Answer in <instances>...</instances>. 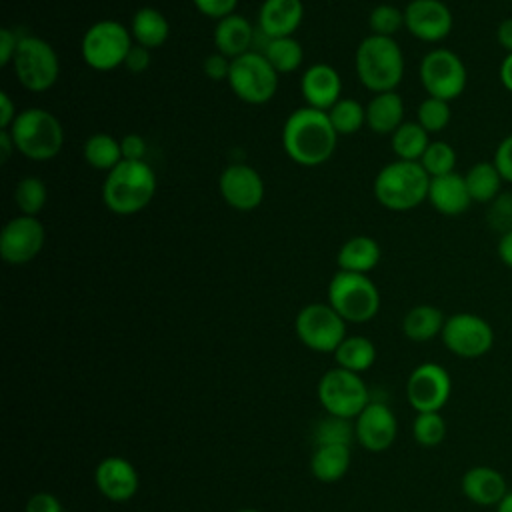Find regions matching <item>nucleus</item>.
Returning <instances> with one entry per match:
<instances>
[{
  "mask_svg": "<svg viewBox=\"0 0 512 512\" xmlns=\"http://www.w3.org/2000/svg\"><path fill=\"white\" fill-rule=\"evenodd\" d=\"M338 134L326 112L302 106L282 126V148L286 156L306 168L320 166L332 158Z\"/></svg>",
  "mask_w": 512,
  "mask_h": 512,
  "instance_id": "1",
  "label": "nucleus"
},
{
  "mask_svg": "<svg viewBox=\"0 0 512 512\" xmlns=\"http://www.w3.org/2000/svg\"><path fill=\"white\" fill-rule=\"evenodd\" d=\"M156 194V174L146 160H122L106 172L102 184L104 206L118 216L144 210Z\"/></svg>",
  "mask_w": 512,
  "mask_h": 512,
  "instance_id": "2",
  "label": "nucleus"
},
{
  "mask_svg": "<svg viewBox=\"0 0 512 512\" xmlns=\"http://www.w3.org/2000/svg\"><path fill=\"white\" fill-rule=\"evenodd\" d=\"M358 80L374 94L392 92L404 78V54L394 38L366 36L354 56Z\"/></svg>",
  "mask_w": 512,
  "mask_h": 512,
  "instance_id": "3",
  "label": "nucleus"
},
{
  "mask_svg": "<svg viewBox=\"0 0 512 512\" xmlns=\"http://www.w3.org/2000/svg\"><path fill=\"white\" fill-rule=\"evenodd\" d=\"M430 176L420 162L394 160L380 168L374 178V198L380 206L406 212L428 200Z\"/></svg>",
  "mask_w": 512,
  "mask_h": 512,
  "instance_id": "4",
  "label": "nucleus"
},
{
  "mask_svg": "<svg viewBox=\"0 0 512 512\" xmlns=\"http://www.w3.org/2000/svg\"><path fill=\"white\" fill-rule=\"evenodd\" d=\"M8 132L16 150L34 162L56 158L64 146V128L60 120L44 108H26L18 112Z\"/></svg>",
  "mask_w": 512,
  "mask_h": 512,
  "instance_id": "5",
  "label": "nucleus"
},
{
  "mask_svg": "<svg viewBox=\"0 0 512 512\" xmlns=\"http://www.w3.org/2000/svg\"><path fill=\"white\" fill-rule=\"evenodd\" d=\"M328 304L346 320L362 324L380 310V292L366 274L338 270L328 282Z\"/></svg>",
  "mask_w": 512,
  "mask_h": 512,
  "instance_id": "6",
  "label": "nucleus"
},
{
  "mask_svg": "<svg viewBox=\"0 0 512 512\" xmlns=\"http://www.w3.org/2000/svg\"><path fill=\"white\" fill-rule=\"evenodd\" d=\"M134 40L130 28L118 20H98L82 36L80 52L86 62L96 72H110L124 66V60L132 48Z\"/></svg>",
  "mask_w": 512,
  "mask_h": 512,
  "instance_id": "7",
  "label": "nucleus"
},
{
  "mask_svg": "<svg viewBox=\"0 0 512 512\" xmlns=\"http://www.w3.org/2000/svg\"><path fill=\"white\" fill-rule=\"evenodd\" d=\"M18 82L34 94L48 92L60 76L56 50L40 36H22L12 60Z\"/></svg>",
  "mask_w": 512,
  "mask_h": 512,
  "instance_id": "8",
  "label": "nucleus"
},
{
  "mask_svg": "<svg viewBox=\"0 0 512 512\" xmlns=\"http://www.w3.org/2000/svg\"><path fill=\"white\" fill-rule=\"evenodd\" d=\"M278 72L258 50L232 60L228 86L246 104H266L278 90Z\"/></svg>",
  "mask_w": 512,
  "mask_h": 512,
  "instance_id": "9",
  "label": "nucleus"
},
{
  "mask_svg": "<svg viewBox=\"0 0 512 512\" xmlns=\"http://www.w3.org/2000/svg\"><path fill=\"white\" fill-rule=\"evenodd\" d=\"M418 76L428 96L446 102L456 100L468 84L466 64L450 48H434L426 52L420 60Z\"/></svg>",
  "mask_w": 512,
  "mask_h": 512,
  "instance_id": "10",
  "label": "nucleus"
},
{
  "mask_svg": "<svg viewBox=\"0 0 512 512\" xmlns=\"http://www.w3.org/2000/svg\"><path fill=\"white\" fill-rule=\"evenodd\" d=\"M316 392L322 408L328 414L348 420L356 418L370 402L368 388L360 374L344 370L340 366L324 372Z\"/></svg>",
  "mask_w": 512,
  "mask_h": 512,
  "instance_id": "11",
  "label": "nucleus"
},
{
  "mask_svg": "<svg viewBox=\"0 0 512 512\" xmlns=\"http://www.w3.org/2000/svg\"><path fill=\"white\" fill-rule=\"evenodd\" d=\"M298 340L314 352H334L346 338V320L330 306L306 304L294 320Z\"/></svg>",
  "mask_w": 512,
  "mask_h": 512,
  "instance_id": "12",
  "label": "nucleus"
},
{
  "mask_svg": "<svg viewBox=\"0 0 512 512\" xmlns=\"http://www.w3.org/2000/svg\"><path fill=\"white\" fill-rule=\"evenodd\" d=\"M444 346L458 358H480L494 346V330L474 312H456L446 318L442 334Z\"/></svg>",
  "mask_w": 512,
  "mask_h": 512,
  "instance_id": "13",
  "label": "nucleus"
},
{
  "mask_svg": "<svg viewBox=\"0 0 512 512\" xmlns=\"http://www.w3.org/2000/svg\"><path fill=\"white\" fill-rule=\"evenodd\" d=\"M46 242L44 224L36 216H14L0 232V256L10 266L32 262Z\"/></svg>",
  "mask_w": 512,
  "mask_h": 512,
  "instance_id": "14",
  "label": "nucleus"
},
{
  "mask_svg": "<svg viewBox=\"0 0 512 512\" xmlns=\"http://www.w3.org/2000/svg\"><path fill=\"white\" fill-rule=\"evenodd\" d=\"M452 392V380L436 362L418 364L406 382V398L416 412H440Z\"/></svg>",
  "mask_w": 512,
  "mask_h": 512,
  "instance_id": "15",
  "label": "nucleus"
},
{
  "mask_svg": "<svg viewBox=\"0 0 512 512\" xmlns=\"http://www.w3.org/2000/svg\"><path fill=\"white\" fill-rule=\"evenodd\" d=\"M454 26V16L442 0H410L404 8V28L420 42H442Z\"/></svg>",
  "mask_w": 512,
  "mask_h": 512,
  "instance_id": "16",
  "label": "nucleus"
},
{
  "mask_svg": "<svg viewBox=\"0 0 512 512\" xmlns=\"http://www.w3.org/2000/svg\"><path fill=\"white\" fill-rule=\"evenodd\" d=\"M218 190L222 200L240 212L254 210L264 200V180L248 164H230L220 172Z\"/></svg>",
  "mask_w": 512,
  "mask_h": 512,
  "instance_id": "17",
  "label": "nucleus"
},
{
  "mask_svg": "<svg viewBox=\"0 0 512 512\" xmlns=\"http://www.w3.org/2000/svg\"><path fill=\"white\" fill-rule=\"evenodd\" d=\"M398 424L394 412L384 402H368L354 418V434L368 452H384L396 440Z\"/></svg>",
  "mask_w": 512,
  "mask_h": 512,
  "instance_id": "18",
  "label": "nucleus"
},
{
  "mask_svg": "<svg viewBox=\"0 0 512 512\" xmlns=\"http://www.w3.org/2000/svg\"><path fill=\"white\" fill-rule=\"evenodd\" d=\"M94 482L100 494L110 502H128L138 492V472L122 456H106L96 464Z\"/></svg>",
  "mask_w": 512,
  "mask_h": 512,
  "instance_id": "19",
  "label": "nucleus"
},
{
  "mask_svg": "<svg viewBox=\"0 0 512 512\" xmlns=\"http://www.w3.org/2000/svg\"><path fill=\"white\" fill-rule=\"evenodd\" d=\"M300 92L306 106L328 112L342 98V78L330 64H312L300 78Z\"/></svg>",
  "mask_w": 512,
  "mask_h": 512,
  "instance_id": "20",
  "label": "nucleus"
},
{
  "mask_svg": "<svg viewBox=\"0 0 512 512\" xmlns=\"http://www.w3.org/2000/svg\"><path fill=\"white\" fill-rule=\"evenodd\" d=\"M462 494L478 506H498L510 492L506 478L492 466H472L462 476Z\"/></svg>",
  "mask_w": 512,
  "mask_h": 512,
  "instance_id": "21",
  "label": "nucleus"
},
{
  "mask_svg": "<svg viewBox=\"0 0 512 512\" xmlns=\"http://www.w3.org/2000/svg\"><path fill=\"white\" fill-rule=\"evenodd\" d=\"M302 20V0H264L258 12V30L268 38H284L292 36Z\"/></svg>",
  "mask_w": 512,
  "mask_h": 512,
  "instance_id": "22",
  "label": "nucleus"
},
{
  "mask_svg": "<svg viewBox=\"0 0 512 512\" xmlns=\"http://www.w3.org/2000/svg\"><path fill=\"white\" fill-rule=\"evenodd\" d=\"M428 202L442 216L452 218L464 214L472 204L464 176L458 172H450L444 176L430 178Z\"/></svg>",
  "mask_w": 512,
  "mask_h": 512,
  "instance_id": "23",
  "label": "nucleus"
},
{
  "mask_svg": "<svg viewBox=\"0 0 512 512\" xmlns=\"http://www.w3.org/2000/svg\"><path fill=\"white\" fill-rule=\"evenodd\" d=\"M254 38H256V28L250 24L248 18L240 14H230L216 22V28H214L216 52L224 54L230 60L250 52Z\"/></svg>",
  "mask_w": 512,
  "mask_h": 512,
  "instance_id": "24",
  "label": "nucleus"
},
{
  "mask_svg": "<svg viewBox=\"0 0 512 512\" xmlns=\"http://www.w3.org/2000/svg\"><path fill=\"white\" fill-rule=\"evenodd\" d=\"M404 122V100L402 96L392 92H380L374 94L372 100L366 106V126L380 136H386Z\"/></svg>",
  "mask_w": 512,
  "mask_h": 512,
  "instance_id": "25",
  "label": "nucleus"
},
{
  "mask_svg": "<svg viewBox=\"0 0 512 512\" xmlns=\"http://www.w3.org/2000/svg\"><path fill=\"white\" fill-rule=\"evenodd\" d=\"M380 244L370 238V236H352L348 238L338 254H336V264L338 270L344 272H356V274H368L370 270H374L380 262Z\"/></svg>",
  "mask_w": 512,
  "mask_h": 512,
  "instance_id": "26",
  "label": "nucleus"
},
{
  "mask_svg": "<svg viewBox=\"0 0 512 512\" xmlns=\"http://www.w3.org/2000/svg\"><path fill=\"white\" fill-rule=\"evenodd\" d=\"M130 34L134 44H140L152 50V48H160L168 40L170 24L160 10L152 6H144L134 12L130 20Z\"/></svg>",
  "mask_w": 512,
  "mask_h": 512,
  "instance_id": "27",
  "label": "nucleus"
},
{
  "mask_svg": "<svg viewBox=\"0 0 512 512\" xmlns=\"http://www.w3.org/2000/svg\"><path fill=\"white\" fill-rule=\"evenodd\" d=\"M446 316L432 304H418L402 318V332L412 342H428L442 334Z\"/></svg>",
  "mask_w": 512,
  "mask_h": 512,
  "instance_id": "28",
  "label": "nucleus"
},
{
  "mask_svg": "<svg viewBox=\"0 0 512 512\" xmlns=\"http://www.w3.org/2000/svg\"><path fill=\"white\" fill-rule=\"evenodd\" d=\"M350 446H316L310 458V472L316 480L332 484L338 482L350 468Z\"/></svg>",
  "mask_w": 512,
  "mask_h": 512,
  "instance_id": "29",
  "label": "nucleus"
},
{
  "mask_svg": "<svg viewBox=\"0 0 512 512\" xmlns=\"http://www.w3.org/2000/svg\"><path fill=\"white\" fill-rule=\"evenodd\" d=\"M468 192L472 202L476 204H490L498 194H502V184L504 178L500 176L498 168L494 166V162L490 160H480L476 164H472L466 174H464Z\"/></svg>",
  "mask_w": 512,
  "mask_h": 512,
  "instance_id": "30",
  "label": "nucleus"
},
{
  "mask_svg": "<svg viewBox=\"0 0 512 512\" xmlns=\"http://www.w3.org/2000/svg\"><path fill=\"white\" fill-rule=\"evenodd\" d=\"M428 144H430V136L416 120L414 122L404 120L390 136V146H392V152L396 154V160L420 162Z\"/></svg>",
  "mask_w": 512,
  "mask_h": 512,
  "instance_id": "31",
  "label": "nucleus"
},
{
  "mask_svg": "<svg viewBox=\"0 0 512 512\" xmlns=\"http://www.w3.org/2000/svg\"><path fill=\"white\" fill-rule=\"evenodd\" d=\"M336 364L350 372H364L376 360V348L366 336H346L334 350Z\"/></svg>",
  "mask_w": 512,
  "mask_h": 512,
  "instance_id": "32",
  "label": "nucleus"
},
{
  "mask_svg": "<svg viewBox=\"0 0 512 512\" xmlns=\"http://www.w3.org/2000/svg\"><path fill=\"white\" fill-rule=\"evenodd\" d=\"M84 160L88 166L94 170H104L110 172L114 166L122 162V148L120 140L106 132H96L90 134L84 142Z\"/></svg>",
  "mask_w": 512,
  "mask_h": 512,
  "instance_id": "33",
  "label": "nucleus"
},
{
  "mask_svg": "<svg viewBox=\"0 0 512 512\" xmlns=\"http://www.w3.org/2000/svg\"><path fill=\"white\" fill-rule=\"evenodd\" d=\"M260 52L266 56V60L272 64V68L278 74L296 72L304 60L302 44L298 40H294L292 36L270 38Z\"/></svg>",
  "mask_w": 512,
  "mask_h": 512,
  "instance_id": "34",
  "label": "nucleus"
},
{
  "mask_svg": "<svg viewBox=\"0 0 512 512\" xmlns=\"http://www.w3.org/2000/svg\"><path fill=\"white\" fill-rule=\"evenodd\" d=\"M326 114L338 136H350L366 124V106L354 98H340Z\"/></svg>",
  "mask_w": 512,
  "mask_h": 512,
  "instance_id": "35",
  "label": "nucleus"
},
{
  "mask_svg": "<svg viewBox=\"0 0 512 512\" xmlns=\"http://www.w3.org/2000/svg\"><path fill=\"white\" fill-rule=\"evenodd\" d=\"M46 200H48V188L44 180L38 176H26L14 188V202L20 214L36 216L46 206Z\"/></svg>",
  "mask_w": 512,
  "mask_h": 512,
  "instance_id": "36",
  "label": "nucleus"
},
{
  "mask_svg": "<svg viewBox=\"0 0 512 512\" xmlns=\"http://www.w3.org/2000/svg\"><path fill=\"white\" fill-rule=\"evenodd\" d=\"M352 438H356V434H354V424L348 418L328 414V418L320 420L314 428L316 446H330V444L350 446Z\"/></svg>",
  "mask_w": 512,
  "mask_h": 512,
  "instance_id": "37",
  "label": "nucleus"
},
{
  "mask_svg": "<svg viewBox=\"0 0 512 512\" xmlns=\"http://www.w3.org/2000/svg\"><path fill=\"white\" fill-rule=\"evenodd\" d=\"M456 150L452 144L444 142V140H430L426 152L420 158L422 168L428 172L430 178L436 176H444L450 172H456Z\"/></svg>",
  "mask_w": 512,
  "mask_h": 512,
  "instance_id": "38",
  "label": "nucleus"
},
{
  "mask_svg": "<svg viewBox=\"0 0 512 512\" xmlns=\"http://www.w3.org/2000/svg\"><path fill=\"white\" fill-rule=\"evenodd\" d=\"M452 118V108L450 102L440 100V98H432L426 96L416 110V122L428 132V134H436L442 132Z\"/></svg>",
  "mask_w": 512,
  "mask_h": 512,
  "instance_id": "39",
  "label": "nucleus"
},
{
  "mask_svg": "<svg viewBox=\"0 0 512 512\" xmlns=\"http://www.w3.org/2000/svg\"><path fill=\"white\" fill-rule=\"evenodd\" d=\"M412 436L420 446H438L446 436V422L440 412H416L412 422Z\"/></svg>",
  "mask_w": 512,
  "mask_h": 512,
  "instance_id": "40",
  "label": "nucleus"
},
{
  "mask_svg": "<svg viewBox=\"0 0 512 512\" xmlns=\"http://www.w3.org/2000/svg\"><path fill=\"white\" fill-rule=\"evenodd\" d=\"M368 26L374 36L392 38L400 28H404V10L394 4H378L368 16Z\"/></svg>",
  "mask_w": 512,
  "mask_h": 512,
  "instance_id": "41",
  "label": "nucleus"
},
{
  "mask_svg": "<svg viewBox=\"0 0 512 512\" xmlns=\"http://www.w3.org/2000/svg\"><path fill=\"white\" fill-rule=\"evenodd\" d=\"M486 222L498 236L512 232V192H502L488 204Z\"/></svg>",
  "mask_w": 512,
  "mask_h": 512,
  "instance_id": "42",
  "label": "nucleus"
},
{
  "mask_svg": "<svg viewBox=\"0 0 512 512\" xmlns=\"http://www.w3.org/2000/svg\"><path fill=\"white\" fill-rule=\"evenodd\" d=\"M492 162L498 168V172L504 178V182L512 184V132L506 134L498 142V146L494 150V156H492Z\"/></svg>",
  "mask_w": 512,
  "mask_h": 512,
  "instance_id": "43",
  "label": "nucleus"
},
{
  "mask_svg": "<svg viewBox=\"0 0 512 512\" xmlns=\"http://www.w3.org/2000/svg\"><path fill=\"white\" fill-rule=\"evenodd\" d=\"M192 4L200 14L214 18L218 22L230 14H236L238 0H192Z\"/></svg>",
  "mask_w": 512,
  "mask_h": 512,
  "instance_id": "44",
  "label": "nucleus"
},
{
  "mask_svg": "<svg viewBox=\"0 0 512 512\" xmlns=\"http://www.w3.org/2000/svg\"><path fill=\"white\" fill-rule=\"evenodd\" d=\"M230 66H232V60L226 58L224 54L220 52H214V54H208L202 62V72L206 74V78L214 80V82H220V80H228V74H230Z\"/></svg>",
  "mask_w": 512,
  "mask_h": 512,
  "instance_id": "45",
  "label": "nucleus"
},
{
  "mask_svg": "<svg viewBox=\"0 0 512 512\" xmlns=\"http://www.w3.org/2000/svg\"><path fill=\"white\" fill-rule=\"evenodd\" d=\"M24 512H64L62 502L52 492H34L24 506Z\"/></svg>",
  "mask_w": 512,
  "mask_h": 512,
  "instance_id": "46",
  "label": "nucleus"
},
{
  "mask_svg": "<svg viewBox=\"0 0 512 512\" xmlns=\"http://www.w3.org/2000/svg\"><path fill=\"white\" fill-rule=\"evenodd\" d=\"M20 38L14 30L10 28H2L0 30V66H8L14 60V54L18 50Z\"/></svg>",
  "mask_w": 512,
  "mask_h": 512,
  "instance_id": "47",
  "label": "nucleus"
},
{
  "mask_svg": "<svg viewBox=\"0 0 512 512\" xmlns=\"http://www.w3.org/2000/svg\"><path fill=\"white\" fill-rule=\"evenodd\" d=\"M148 66H150V50L140 44H132V48L124 60V68L132 74H140V72L148 70Z\"/></svg>",
  "mask_w": 512,
  "mask_h": 512,
  "instance_id": "48",
  "label": "nucleus"
},
{
  "mask_svg": "<svg viewBox=\"0 0 512 512\" xmlns=\"http://www.w3.org/2000/svg\"><path fill=\"white\" fill-rule=\"evenodd\" d=\"M120 148H122V160H144L146 142L140 134H126L120 140Z\"/></svg>",
  "mask_w": 512,
  "mask_h": 512,
  "instance_id": "49",
  "label": "nucleus"
},
{
  "mask_svg": "<svg viewBox=\"0 0 512 512\" xmlns=\"http://www.w3.org/2000/svg\"><path fill=\"white\" fill-rule=\"evenodd\" d=\"M16 116H18V112H16V106L10 98V94L6 90H2L0 92V128L8 130Z\"/></svg>",
  "mask_w": 512,
  "mask_h": 512,
  "instance_id": "50",
  "label": "nucleus"
},
{
  "mask_svg": "<svg viewBox=\"0 0 512 512\" xmlns=\"http://www.w3.org/2000/svg\"><path fill=\"white\" fill-rule=\"evenodd\" d=\"M496 42L498 46L510 54L512 52V16L510 18H504L498 28H496Z\"/></svg>",
  "mask_w": 512,
  "mask_h": 512,
  "instance_id": "51",
  "label": "nucleus"
},
{
  "mask_svg": "<svg viewBox=\"0 0 512 512\" xmlns=\"http://www.w3.org/2000/svg\"><path fill=\"white\" fill-rule=\"evenodd\" d=\"M496 254L498 260L512 270V232H506L502 236H498V244H496Z\"/></svg>",
  "mask_w": 512,
  "mask_h": 512,
  "instance_id": "52",
  "label": "nucleus"
},
{
  "mask_svg": "<svg viewBox=\"0 0 512 512\" xmlns=\"http://www.w3.org/2000/svg\"><path fill=\"white\" fill-rule=\"evenodd\" d=\"M498 78L506 92L512 94V52L506 54L498 66Z\"/></svg>",
  "mask_w": 512,
  "mask_h": 512,
  "instance_id": "53",
  "label": "nucleus"
},
{
  "mask_svg": "<svg viewBox=\"0 0 512 512\" xmlns=\"http://www.w3.org/2000/svg\"><path fill=\"white\" fill-rule=\"evenodd\" d=\"M0 148H2V162H6L12 152H16L14 140H12L8 130H0Z\"/></svg>",
  "mask_w": 512,
  "mask_h": 512,
  "instance_id": "54",
  "label": "nucleus"
},
{
  "mask_svg": "<svg viewBox=\"0 0 512 512\" xmlns=\"http://www.w3.org/2000/svg\"><path fill=\"white\" fill-rule=\"evenodd\" d=\"M496 512H512V492L502 498V502L496 506Z\"/></svg>",
  "mask_w": 512,
  "mask_h": 512,
  "instance_id": "55",
  "label": "nucleus"
},
{
  "mask_svg": "<svg viewBox=\"0 0 512 512\" xmlns=\"http://www.w3.org/2000/svg\"><path fill=\"white\" fill-rule=\"evenodd\" d=\"M238 512H260V510H256V508H242V510H238Z\"/></svg>",
  "mask_w": 512,
  "mask_h": 512,
  "instance_id": "56",
  "label": "nucleus"
}]
</instances>
